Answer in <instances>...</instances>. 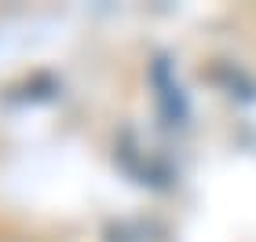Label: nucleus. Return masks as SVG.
<instances>
[{
	"label": "nucleus",
	"mask_w": 256,
	"mask_h": 242,
	"mask_svg": "<svg viewBox=\"0 0 256 242\" xmlns=\"http://www.w3.org/2000/svg\"><path fill=\"white\" fill-rule=\"evenodd\" d=\"M154 85H158V103H161V114H165L168 121L183 125V118H187V103H183V92L176 81H168V63L158 59L154 63Z\"/></svg>",
	"instance_id": "nucleus-1"
}]
</instances>
